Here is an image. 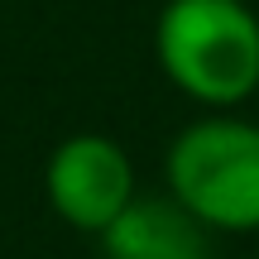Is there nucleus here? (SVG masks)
<instances>
[{"mask_svg": "<svg viewBox=\"0 0 259 259\" xmlns=\"http://www.w3.org/2000/svg\"><path fill=\"white\" fill-rule=\"evenodd\" d=\"M158 72L202 111H235L259 92V15L245 0H168L154 19Z\"/></svg>", "mask_w": 259, "mask_h": 259, "instance_id": "1", "label": "nucleus"}, {"mask_svg": "<svg viewBox=\"0 0 259 259\" xmlns=\"http://www.w3.org/2000/svg\"><path fill=\"white\" fill-rule=\"evenodd\" d=\"M44 197L63 226L82 235H101L115 216L139 197L135 163L125 144L101 130H77L58 139L44 163Z\"/></svg>", "mask_w": 259, "mask_h": 259, "instance_id": "3", "label": "nucleus"}, {"mask_svg": "<svg viewBox=\"0 0 259 259\" xmlns=\"http://www.w3.org/2000/svg\"><path fill=\"white\" fill-rule=\"evenodd\" d=\"M168 197L187 206L211 235L259 231V120L206 111L173 135L163 154Z\"/></svg>", "mask_w": 259, "mask_h": 259, "instance_id": "2", "label": "nucleus"}, {"mask_svg": "<svg viewBox=\"0 0 259 259\" xmlns=\"http://www.w3.org/2000/svg\"><path fill=\"white\" fill-rule=\"evenodd\" d=\"M96 240L106 259H211V231L168 192H139Z\"/></svg>", "mask_w": 259, "mask_h": 259, "instance_id": "4", "label": "nucleus"}]
</instances>
